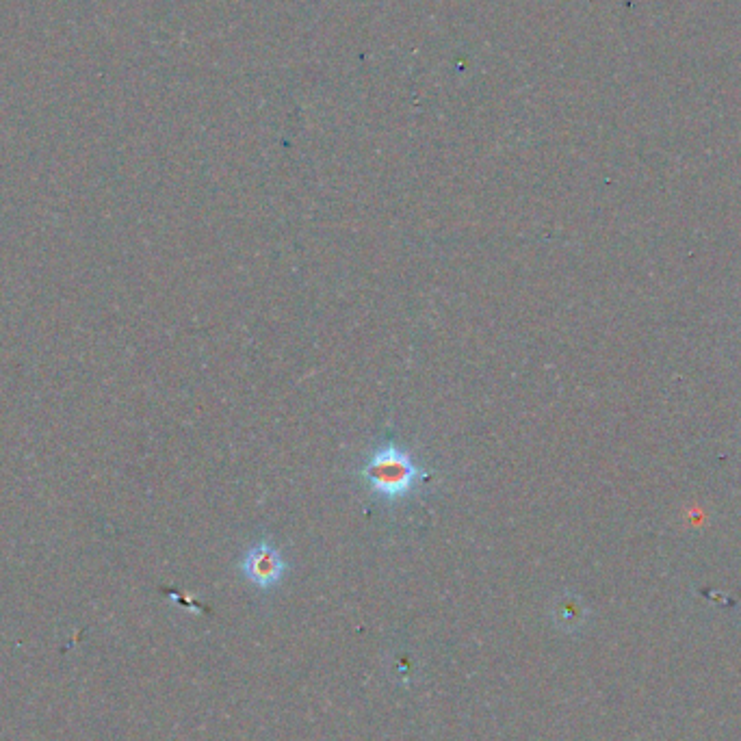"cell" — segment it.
<instances>
[{
	"instance_id": "cell-1",
	"label": "cell",
	"mask_w": 741,
	"mask_h": 741,
	"mask_svg": "<svg viewBox=\"0 0 741 741\" xmlns=\"http://www.w3.org/2000/svg\"><path fill=\"white\" fill-rule=\"evenodd\" d=\"M358 477L377 501L395 505L412 499L432 473L408 447L399 445L397 440H386L362 462Z\"/></svg>"
},
{
	"instance_id": "cell-2",
	"label": "cell",
	"mask_w": 741,
	"mask_h": 741,
	"mask_svg": "<svg viewBox=\"0 0 741 741\" xmlns=\"http://www.w3.org/2000/svg\"><path fill=\"white\" fill-rule=\"evenodd\" d=\"M243 568L247 572V577H250L254 583L271 585L280 579L284 562L276 546L263 542V544L252 546L250 553L245 555Z\"/></svg>"
}]
</instances>
